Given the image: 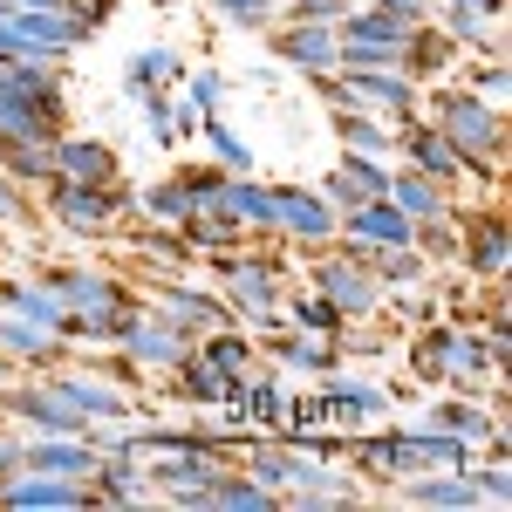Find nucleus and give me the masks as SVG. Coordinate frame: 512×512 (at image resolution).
I'll return each mask as SVG.
<instances>
[{
  "label": "nucleus",
  "instance_id": "19",
  "mask_svg": "<svg viewBox=\"0 0 512 512\" xmlns=\"http://www.w3.org/2000/svg\"><path fill=\"white\" fill-rule=\"evenodd\" d=\"M253 335H267V362L294 369V376H328L335 362H349L342 342H328V335H301V328H280V321L253 328Z\"/></svg>",
  "mask_w": 512,
  "mask_h": 512
},
{
  "label": "nucleus",
  "instance_id": "17",
  "mask_svg": "<svg viewBox=\"0 0 512 512\" xmlns=\"http://www.w3.org/2000/svg\"><path fill=\"white\" fill-rule=\"evenodd\" d=\"M117 349L130 355V362H137V369H144V376H164V369H171V362H178V355L192 349V342H185V335H178V328H171V321H158V315H151V308H137V315L123 321Z\"/></svg>",
  "mask_w": 512,
  "mask_h": 512
},
{
  "label": "nucleus",
  "instance_id": "5",
  "mask_svg": "<svg viewBox=\"0 0 512 512\" xmlns=\"http://www.w3.org/2000/svg\"><path fill=\"white\" fill-rule=\"evenodd\" d=\"M315 82V96L328 110H362V117L376 123H410L417 117V103H424V89L403 76V69H328V76H308Z\"/></svg>",
  "mask_w": 512,
  "mask_h": 512
},
{
  "label": "nucleus",
  "instance_id": "25",
  "mask_svg": "<svg viewBox=\"0 0 512 512\" xmlns=\"http://www.w3.org/2000/svg\"><path fill=\"white\" fill-rule=\"evenodd\" d=\"M0 308L21 315V321H35V328H48V335H69V308H62V294H55L41 274L0 280Z\"/></svg>",
  "mask_w": 512,
  "mask_h": 512
},
{
  "label": "nucleus",
  "instance_id": "8",
  "mask_svg": "<svg viewBox=\"0 0 512 512\" xmlns=\"http://www.w3.org/2000/svg\"><path fill=\"white\" fill-rule=\"evenodd\" d=\"M417 21H396L383 7L355 0L349 14L335 21V48H342V69H396L403 62V41H410Z\"/></svg>",
  "mask_w": 512,
  "mask_h": 512
},
{
  "label": "nucleus",
  "instance_id": "31",
  "mask_svg": "<svg viewBox=\"0 0 512 512\" xmlns=\"http://www.w3.org/2000/svg\"><path fill=\"white\" fill-rule=\"evenodd\" d=\"M369 274L383 294H417L431 280V260H424V246H383V253H369Z\"/></svg>",
  "mask_w": 512,
  "mask_h": 512
},
{
  "label": "nucleus",
  "instance_id": "11",
  "mask_svg": "<svg viewBox=\"0 0 512 512\" xmlns=\"http://www.w3.org/2000/svg\"><path fill=\"white\" fill-rule=\"evenodd\" d=\"M0 417H21L28 437H76V431H89V410L76 403L69 376H48V383H21V390H7Z\"/></svg>",
  "mask_w": 512,
  "mask_h": 512
},
{
  "label": "nucleus",
  "instance_id": "42",
  "mask_svg": "<svg viewBox=\"0 0 512 512\" xmlns=\"http://www.w3.org/2000/svg\"><path fill=\"white\" fill-rule=\"evenodd\" d=\"M369 7H383L396 21H431V0H369Z\"/></svg>",
  "mask_w": 512,
  "mask_h": 512
},
{
  "label": "nucleus",
  "instance_id": "33",
  "mask_svg": "<svg viewBox=\"0 0 512 512\" xmlns=\"http://www.w3.org/2000/svg\"><path fill=\"white\" fill-rule=\"evenodd\" d=\"M280 506V492H267L253 472H239V465H226V472L212 478V492H205V512H267Z\"/></svg>",
  "mask_w": 512,
  "mask_h": 512
},
{
  "label": "nucleus",
  "instance_id": "13",
  "mask_svg": "<svg viewBox=\"0 0 512 512\" xmlns=\"http://www.w3.org/2000/svg\"><path fill=\"white\" fill-rule=\"evenodd\" d=\"M390 151L403 158V171L431 178V185H444V192H465V185H472V164L458 158V151L437 137V123H424V117L396 123V144H390Z\"/></svg>",
  "mask_w": 512,
  "mask_h": 512
},
{
  "label": "nucleus",
  "instance_id": "18",
  "mask_svg": "<svg viewBox=\"0 0 512 512\" xmlns=\"http://www.w3.org/2000/svg\"><path fill=\"white\" fill-rule=\"evenodd\" d=\"M55 178H76V185H123V158L110 137H76L62 130L55 137Z\"/></svg>",
  "mask_w": 512,
  "mask_h": 512
},
{
  "label": "nucleus",
  "instance_id": "28",
  "mask_svg": "<svg viewBox=\"0 0 512 512\" xmlns=\"http://www.w3.org/2000/svg\"><path fill=\"white\" fill-rule=\"evenodd\" d=\"M185 69H192V55L178 41H151V48H137L123 62V96H137V89H178Z\"/></svg>",
  "mask_w": 512,
  "mask_h": 512
},
{
  "label": "nucleus",
  "instance_id": "12",
  "mask_svg": "<svg viewBox=\"0 0 512 512\" xmlns=\"http://www.w3.org/2000/svg\"><path fill=\"white\" fill-rule=\"evenodd\" d=\"M321 417H328V431H369V424H383V417H390V403L396 396L383 390V383H369V376H349V369H342V362H335V369H328V376H321Z\"/></svg>",
  "mask_w": 512,
  "mask_h": 512
},
{
  "label": "nucleus",
  "instance_id": "39",
  "mask_svg": "<svg viewBox=\"0 0 512 512\" xmlns=\"http://www.w3.org/2000/svg\"><path fill=\"white\" fill-rule=\"evenodd\" d=\"M349 7H355V0H280V14H287V21H328V28H335Z\"/></svg>",
  "mask_w": 512,
  "mask_h": 512
},
{
  "label": "nucleus",
  "instance_id": "1",
  "mask_svg": "<svg viewBox=\"0 0 512 512\" xmlns=\"http://www.w3.org/2000/svg\"><path fill=\"white\" fill-rule=\"evenodd\" d=\"M431 96L417 103V117L437 123V137L458 151V158L472 164V185L485 192H499V178H506V110H492L485 96H472L465 82H424Z\"/></svg>",
  "mask_w": 512,
  "mask_h": 512
},
{
  "label": "nucleus",
  "instance_id": "26",
  "mask_svg": "<svg viewBox=\"0 0 512 512\" xmlns=\"http://www.w3.org/2000/svg\"><path fill=\"white\" fill-rule=\"evenodd\" d=\"M192 349L205 355V362H212V369H219L226 383H246V376H253V369L267 362V355L253 349V328H239V321H219L212 335H198Z\"/></svg>",
  "mask_w": 512,
  "mask_h": 512
},
{
  "label": "nucleus",
  "instance_id": "9",
  "mask_svg": "<svg viewBox=\"0 0 512 512\" xmlns=\"http://www.w3.org/2000/svg\"><path fill=\"white\" fill-rule=\"evenodd\" d=\"M506 260H512V226L499 192L485 205H458V267L492 287V280H506Z\"/></svg>",
  "mask_w": 512,
  "mask_h": 512
},
{
  "label": "nucleus",
  "instance_id": "20",
  "mask_svg": "<svg viewBox=\"0 0 512 512\" xmlns=\"http://www.w3.org/2000/svg\"><path fill=\"white\" fill-rule=\"evenodd\" d=\"M69 349H76L69 335H48V328L0 308V369H48V362H69Z\"/></svg>",
  "mask_w": 512,
  "mask_h": 512
},
{
  "label": "nucleus",
  "instance_id": "24",
  "mask_svg": "<svg viewBox=\"0 0 512 512\" xmlns=\"http://www.w3.org/2000/svg\"><path fill=\"white\" fill-rule=\"evenodd\" d=\"M458 55H465V48L444 35L437 21H417V28H410V41H403V62H396V69L424 89V82H444V76H451V69H458Z\"/></svg>",
  "mask_w": 512,
  "mask_h": 512
},
{
  "label": "nucleus",
  "instance_id": "37",
  "mask_svg": "<svg viewBox=\"0 0 512 512\" xmlns=\"http://www.w3.org/2000/svg\"><path fill=\"white\" fill-rule=\"evenodd\" d=\"M465 89H472V96H485V103H492V110H506V96H512V76H506V55H478L472 69H465Z\"/></svg>",
  "mask_w": 512,
  "mask_h": 512
},
{
  "label": "nucleus",
  "instance_id": "29",
  "mask_svg": "<svg viewBox=\"0 0 512 512\" xmlns=\"http://www.w3.org/2000/svg\"><path fill=\"white\" fill-rule=\"evenodd\" d=\"M130 212H137V219H151V226H185V219L198 212V198L185 192V178H178V171H164V178L144 185V192H130Z\"/></svg>",
  "mask_w": 512,
  "mask_h": 512
},
{
  "label": "nucleus",
  "instance_id": "16",
  "mask_svg": "<svg viewBox=\"0 0 512 512\" xmlns=\"http://www.w3.org/2000/svg\"><path fill=\"white\" fill-rule=\"evenodd\" d=\"M212 212H219L226 226H239L246 239H274V185H260L253 171H226Z\"/></svg>",
  "mask_w": 512,
  "mask_h": 512
},
{
  "label": "nucleus",
  "instance_id": "43",
  "mask_svg": "<svg viewBox=\"0 0 512 512\" xmlns=\"http://www.w3.org/2000/svg\"><path fill=\"white\" fill-rule=\"evenodd\" d=\"M437 7V0H431ZM451 7H485V14H506V0H451Z\"/></svg>",
  "mask_w": 512,
  "mask_h": 512
},
{
  "label": "nucleus",
  "instance_id": "15",
  "mask_svg": "<svg viewBox=\"0 0 512 512\" xmlns=\"http://www.w3.org/2000/svg\"><path fill=\"white\" fill-rule=\"evenodd\" d=\"M260 41H267V55H274L280 69H301V76L342 69V48H335V28L328 21H287L280 14L274 28H260Z\"/></svg>",
  "mask_w": 512,
  "mask_h": 512
},
{
  "label": "nucleus",
  "instance_id": "10",
  "mask_svg": "<svg viewBox=\"0 0 512 512\" xmlns=\"http://www.w3.org/2000/svg\"><path fill=\"white\" fill-rule=\"evenodd\" d=\"M144 287H151V301H144V308H151L158 321H171L185 342L212 335L219 321H233V308L219 301V287H198V280H185V274H151Z\"/></svg>",
  "mask_w": 512,
  "mask_h": 512
},
{
  "label": "nucleus",
  "instance_id": "7",
  "mask_svg": "<svg viewBox=\"0 0 512 512\" xmlns=\"http://www.w3.org/2000/svg\"><path fill=\"white\" fill-rule=\"evenodd\" d=\"M41 205L62 233L76 239H117V226L130 219V185H76V178H48L41 185Z\"/></svg>",
  "mask_w": 512,
  "mask_h": 512
},
{
  "label": "nucleus",
  "instance_id": "38",
  "mask_svg": "<svg viewBox=\"0 0 512 512\" xmlns=\"http://www.w3.org/2000/svg\"><path fill=\"white\" fill-rule=\"evenodd\" d=\"M212 14L239 28V35H260V28H274L280 21V0H212Z\"/></svg>",
  "mask_w": 512,
  "mask_h": 512
},
{
  "label": "nucleus",
  "instance_id": "22",
  "mask_svg": "<svg viewBox=\"0 0 512 512\" xmlns=\"http://www.w3.org/2000/svg\"><path fill=\"white\" fill-rule=\"evenodd\" d=\"M321 192L335 198V212H349V205H369V198L390 192V158H362V151H342V158L328 164Z\"/></svg>",
  "mask_w": 512,
  "mask_h": 512
},
{
  "label": "nucleus",
  "instance_id": "41",
  "mask_svg": "<svg viewBox=\"0 0 512 512\" xmlns=\"http://www.w3.org/2000/svg\"><path fill=\"white\" fill-rule=\"evenodd\" d=\"M28 465V437H14V431H0V485Z\"/></svg>",
  "mask_w": 512,
  "mask_h": 512
},
{
  "label": "nucleus",
  "instance_id": "34",
  "mask_svg": "<svg viewBox=\"0 0 512 512\" xmlns=\"http://www.w3.org/2000/svg\"><path fill=\"white\" fill-rule=\"evenodd\" d=\"M198 144H205V158L219 164V171H253V144L239 137V123L226 117V110L198 117Z\"/></svg>",
  "mask_w": 512,
  "mask_h": 512
},
{
  "label": "nucleus",
  "instance_id": "21",
  "mask_svg": "<svg viewBox=\"0 0 512 512\" xmlns=\"http://www.w3.org/2000/svg\"><path fill=\"white\" fill-rule=\"evenodd\" d=\"M396 499L417 506V512H478V506H485V499H478L472 465H465V472H417V478H403Z\"/></svg>",
  "mask_w": 512,
  "mask_h": 512
},
{
  "label": "nucleus",
  "instance_id": "30",
  "mask_svg": "<svg viewBox=\"0 0 512 512\" xmlns=\"http://www.w3.org/2000/svg\"><path fill=\"white\" fill-rule=\"evenodd\" d=\"M383 198H390V205L403 212V219H410V226H431V219H444V212L458 205V198L444 192V185L417 178V171H390V192H383Z\"/></svg>",
  "mask_w": 512,
  "mask_h": 512
},
{
  "label": "nucleus",
  "instance_id": "3",
  "mask_svg": "<svg viewBox=\"0 0 512 512\" xmlns=\"http://www.w3.org/2000/svg\"><path fill=\"white\" fill-rule=\"evenodd\" d=\"M205 267H212V287H219V301L233 308V321L267 328V321L280 315V294H287V260H280V253H253V246L239 239V246L205 253Z\"/></svg>",
  "mask_w": 512,
  "mask_h": 512
},
{
  "label": "nucleus",
  "instance_id": "44",
  "mask_svg": "<svg viewBox=\"0 0 512 512\" xmlns=\"http://www.w3.org/2000/svg\"><path fill=\"white\" fill-rule=\"evenodd\" d=\"M151 7H158V14H171V7H185V0H151Z\"/></svg>",
  "mask_w": 512,
  "mask_h": 512
},
{
  "label": "nucleus",
  "instance_id": "23",
  "mask_svg": "<svg viewBox=\"0 0 512 512\" xmlns=\"http://www.w3.org/2000/svg\"><path fill=\"white\" fill-rule=\"evenodd\" d=\"M335 239H349V246H362V253H383V246H410L417 226L396 212L390 198H369V205H349V212H342V233Z\"/></svg>",
  "mask_w": 512,
  "mask_h": 512
},
{
  "label": "nucleus",
  "instance_id": "32",
  "mask_svg": "<svg viewBox=\"0 0 512 512\" xmlns=\"http://www.w3.org/2000/svg\"><path fill=\"white\" fill-rule=\"evenodd\" d=\"M0 171L14 185H48L55 178V137H0Z\"/></svg>",
  "mask_w": 512,
  "mask_h": 512
},
{
  "label": "nucleus",
  "instance_id": "40",
  "mask_svg": "<svg viewBox=\"0 0 512 512\" xmlns=\"http://www.w3.org/2000/svg\"><path fill=\"white\" fill-rule=\"evenodd\" d=\"M35 219V205H28V185H14L7 171H0V226H28Z\"/></svg>",
  "mask_w": 512,
  "mask_h": 512
},
{
  "label": "nucleus",
  "instance_id": "14",
  "mask_svg": "<svg viewBox=\"0 0 512 512\" xmlns=\"http://www.w3.org/2000/svg\"><path fill=\"white\" fill-rule=\"evenodd\" d=\"M274 233L294 246H328L342 233V212L321 185H274Z\"/></svg>",
  "mask_w": 512,
  "mask_h": 512
},
{
  "label": "nucleus",
  "instance_id": "27",
  "mask_svg": "<svg viewBox=\"0 0 512 512\" xmlns=\"http://www.w3.org/2000/svg\"><path fill=\"white\" fill-rule=\"evenodd\" d=\"M28 472L89 485V472H96V444H89V431H76V437H28Z\"/></svg>",
  "mask_w": 512,
  "mask_h": 512
},
{
  "label": "nucleus",
  "instance_id": "2",
  "mask_svg": "<svg viewBox=\"0 0 512 512\" xmlns=\"http://www.w3.org/2000/svg\"><path fill=\"white\" fill-rule=\"evenodd\" d=\"M48 287L62 294V308H69V342H117L123 321L144 308V287H130L123 274H110V267H89V260H76V267H48Z\"/></svg>",
  "mask_w": 512,
  "mask_h": 512
},
{
  "label": "nucleus",
  "instance_id": "4",
  "mask_svg": "<svg viewBox=\"0 0 512 512\" xmlns=\"http://www.w3.org/2000/svg\"><path fill=\"white\" fill-rule=\"evenodd\" d=\"M69 130V82L62 69L0 62V137H62Z\"/></svg>",
  "mask_w": 512,
  "mask_h": 512
},
{
  "label": "nucleus",
  "instance_id": "6",
  "mask_svg": "<svg viewBox=\"0 0 512 512\" xmlns=\"http://www.w3.org/2000/svg\"><path fill=\"white\" fill-rule=\"evenodd\" d=\"M301 260H308V287H315V294L342 321H369L383 301H390V294L376 287V274H369V253H362V246H349V239L301 246Z\"/></svg>",
  "mask_w": 512,
  "mask_h": 512
},
{
  "label": "nucleus",
  "instance_id": "36",
  "mask_svg": "<svg viewBox=\"0 0 512 512\" xmlns=\"http://www.w3.org/2000/svg\"><path fill=\"white\" fill-rule=\"evenodd\" d=\"M226 69H212V62H198V69H185V82H178V96L192 103L198 117H212V110H226Z\"/></svg>",
  "mask_w": 512,
  "mask_h": 512
},
{
  "label": "nucleus",
  "instance_id": "35",
  "mask_svg": "<svg viewBox=\"0 0 512 512\" xmlns=\"http://www.w3.org/2000/svg\"><path fill=\"white\" fill-rule=\"evenodd\" d=\"M335 117V137H342V151H362V158H390L396 130L376 117H362V110H328Z\"/></svg>",
  "mask_w": 512,
  "mask_h": 512
}]
</instances>
